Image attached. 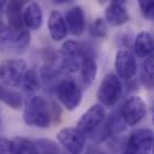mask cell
I'll return each mask as SVG.
<instances>
[{
  "mask_svg": "<svg viewBox=\"0 0 154 154\" xmlns=\"http://www.w3.org/2000/svg\"><path fill=\"white\" fill-rule=\"evenodd\" d=\"M23 120L28 126L47 129L51 125L52 112L48 102L42 96H31L24 103Z\"/></svg>",
  "mask_w": 154,
  "mask_h": 154,
  "instance_id": "6da1fadb",
  "label": "cell"
},
{
  "mask_svg": "<svg viewBox=\"0 0 154 154\" xmlns=\"http://www.w3.org/2000/svg\"><path fill=\"white\" fill-rule=\"evenodd\" d=\"M123 94V84L119 77L114 72L107 73L97 90V100L102 107H112L114 106Z\"/></svg>",
  "mask_w": 154,
  "mask_h": 154,
  "instance_id": "7a4b0ae2",
  "label": "cell"
},
{
  "mask_svg": "<svg viewBox=\"0 0 154 154\" xmlns=\"http://www.w3.org/2000/svg\"><path fill=\"white\" fill-rule=\"evenodd\" d=\"M55 97L67 111H75L82 101V89L72 78H63L55 87Z\"/></svg>",
  "mask_w": 154,
  "mask_h": 154,
  "instance_id": "3957f363",
  "label": "cell"
},
{
  "mask_svg": "<svg viewBox=\"0 0 154 154\" xmlns=\"http://www.w3.org/2000/svg\"><path fill=\"white\" fill-rule=\"evenodd\" d=\"M147 114V103L138 95H131L124 100L120 106L119 116L125 125H137Z\"/></svg>",
  "mask_w": 154,
  "mask_h": 154,
  "instance_id": "277c9868",
  "label": "cell"
},
{
  "mask_svg": "<svg viewBox=\"0 0 154 154\" xmlns=\"http://www.w3.org/2000/svg\"><path fill=\"white\" fill-rule=\"evenodd\" d=\"M28 69L23 59H6L0 64V83L6 87H18L23 73Z\"/></svg>",
  "mask_w": 154,
  "mask_h": 154,
  "instance_id": "5b68a950",
  "label": "cell"
},
{
  "mask_svg": "<svg viewBox=\"0 0 154 154\" xmlns=\"http://www.w3.org/2000/svg\"><path fill=\"white\" fill-rule=\"evenodd\" d=\"M106 118V109L100 103L91 105L78 119L76 129L81 131L83 135L88 136L94 130H96Z\"/></svg>",
  "mask_w": 154,
  "mask_h": 154,
  "instance_id": "8992f818",
  "label": "cell"
},
{
  "mask_svg": "<svg viewBox=\"0 0 154 154\" xmlns=\"http://www.w3.org/2000/svg\"><path fill=\"white\" fill-rule=\"evenodd\" d=\"M57 140L63 148L70 154H81L85 146L87 136L76 128H63L57 134Z\"/></svg>",
  "mask_w": 154,
  "mask_h": 154,
  "instance_id": "52a82bcc",
  "label": "cell"
},
{
  "mask_svg": "<svg viewBox=\"0 0 154 154\" xmlns=\"http://www.w3.org/2000/svg\"><path fill=\"white\" fill-rule=\"evenodd\" d=\"M116 75L119 79L129 81L137 73V61L134 53L129 49H119L114 60Z\"/></svg>",
  "mask_w": 154,
  "mask_h": 154,
  "instance_id": "ba28073f",
  "label": "cell"
},
{
  "mask_svg": "<svg viewBox=\"0 0 154 154\" xmlns=\"http://www.w3.org/2000/svg\"><path fill=\"white\" fill-rule=\"evenodd\" d=\"M126 147L136 154H150L153 148V131L148 128L134 130L129 135Z\"/></svg>",
  "mask_w": 154,
  "mask_h": 154,
  "instance_id": "9c48e42d",
  "label": "cell"
},
{
  "mask_svg": "<svg viewBox=\"0 0 154 154\" xmlns=\"http://www.w3.org/2000/svg\"><path fill=\"white\" fill-rule=\"evenodd\" d=\"M64 20L67 28V31H70L73 36H81L85 30V16L84 11L81 6L75 5L70 7L65 16Z\"/></svg>",
  "mask_w": 154,
  "mask_h": 154,
  "instance_id": "30bf717a",
  "label": "cell"
},
{
  "mask_svg": "<svg viewBox=\"0 0 154 154\" xmlns=\"http://www.w3.org/2000/svg\"><path fill=\"white\" fill-rule=\"evenodd\" d=\"M105 22L113 26H120L130 20V14L123 1H109L105 8Z\"/></svg>",
  "mask_w": 154,
  "mask_h": 154,
  "instance_id": "8fae6325",
  "label": "cell"
},
{
  "mask_svg": "<svg viewBox=\"0 0 154 154\" xmlns=\"http://www.w3.org/2000/svg\"><path fill=\"white\" fill-rule=\"evenodd\" d=\"M43 23V12L38 2L30 1L23 8V24L28 30H38Z\"/></svg>",
  "mask_w": 154,
  "mask_h": 154,
  "instance_id": "7c38bea8",
  "label": "cell"
},
{
  "mask_svg": "<svg viewBox=\"0 0 154 154\" xmlns=\"http://www.w3.org/2000/svg\"><path fill=\"white\" fill-rule=\"evenodd\" d=\"M47 28H48L51 38L55 42L64 40L67 35V28H66V24L64 20V16L58 10L51 11L48 22H47Z\"/></svg>",
  "mask_w": 154,
  "mask_h": 154,
  "instance_id": "4fadbf2b",
  "label": "cell"
},
{
  "mask_svg": "<svg viewBox=\"0 0 154 154\" xmlns=\"http://www.w3.org/2000/svg\"><path fill=\"white\" fill-rule=\"evenodd\" d=\"M25 6L24 1H8L6 2V17H7V26L13 30L18 31L23 29V8Z\"/></svg>",
  "mask_w": 154,
  "mask_h": 154,
  "instance_id": "5bb4252c",
  "label": "cell"
},
{
  "mask_svg": "<svg viewBox=\"0 0 154 154\" xmlns=\"http://www.w3.org/2000/svg\"><path fill=\"white\" fill-rule=\"evenodd\" d=\"M154 49V40L153 35L149 31H140L134 42V52L138 58H147L150 57Z\"/></svg>",
  "mask_w": 154,
  "mask_h": 154,
  "instance_id": "9a60e30c",
  "label": "cell"
},
{
  "mask_svg": "<svg viewBox=\"0 0 154 154\" xmlns=\"http://www.w3.org/2000/svg\"><path fill=\"white\" fill-rule=\"evenodd\" d=\"M81 78L85 88L90 87L97 75V63L95 57H85L81 63Z\"/></svg>",
  "mask_w": 154,
  "mask_h": 154,
  "instance_id": "2e32d148",
  "label": "cell"
},
{
  "mask_svg": "<svg viewBox=\"0 0 154 154\" xmlns=\"http://www.w3.org/2000/svg\"><path fill=\"white\" fill-rule=\"evenodd\" d=\"M0 101L12 109H20L24 105L23 96L19 91L12 90L0 83Z\"/></svg>",
  "mask_w": 154,
  "mask_h": 154,
  "instance_id": "e0dca14e",
  "label": "cell"
},
{
  "mask_svg": "<svg viewBox=\"0 0 154 154\" xmlns=\"http://www.w3.org/2000/svg\"><path fill=\"white\" fill-rule=\"evenodd\" d=\"M13 154H38L35 142L23 136H16L11 140Z\"/></svg>",
  "mask_w": 154,
  "mask_h": 154,
  "instance_id": "ac0fdd59",
  "label": "cell"
},
{
  "mask_svg": "<svg viewBox=\"0 0 154 154\" xmlns=\"http://www.w3.org/2000/svg\"><path fill=\"white\" fill-rule=\"evenodd\" d=\"M20 85L28 93H34L37 89H40V79H38L37 72L34 69L28 67L25 70V72L23 73V77H22V81H20Z\"/></svg>",
  "mask_w": 154,
  "mask_h": 154,
  "instance_id": "d6986e66",
  "label": "cell"
},
{
  "mask_svg": "<svg viewBox=\"0 0 154 154\" xmlns=\"http://www.w3.org/2000/svg\"><path fill=\"white\" fill-rule=\"evenodd\" d=\"M153 72H154L153 55H150L143 59L141 66V82L147 89H150L153 87Z\"/></svg>",
  "mask_w": 154,
  "mask_h": 154,
  "instance_id": "ffe728a7",
  "label": "cell"
},
{
  "mask_svg": "<svg viewBox=\"0 0 154 154\" xmlns=\"http://www.w3.org/2000/svg\"><path fill=\"white\" fill-rule=\"evenodd\" d=\"M14 37L16 31L11 30L4 22H0V51L13 48Z\"/></svg>",
  "mask_w": 154,
  "mask_h": 154,
  "instance_id": "44dd1931",
  "label": "cell"
},
{
  "mask_svg": "<svg viewBox=\"0 0 154 154\" xmlns=\"http://www.w3.org/2000/svg\"><path fill=\"white\" fill-rule=\"evenodd\" d=\"M89 34L93 37H99V38L105 37L107 35V24L105 19L101 17L94 19L89 25Z\"/></svg>",
  "mask_w": 154,
  "mask_h": 154,
  "instance_id": "7402d4cb",
  "label": "cell"
},
{
  "mask_svg": "<svg viewBox=\"0 0 154 154\" xmlns=\"http://www.w3.org/2000/svg\"><path fill=\"white\" fill-rule=\"evenodd\" d=\"M31 41V34L28 29H20L16 31V37H14V43L13 48L16 49H24L30 45Z\"/></svg>",
  "mask_w": 154,
  "mask_h": 154,
  "instance_id": "603a6c76",
  "label": "cell"
},
{
  "mask_svg": "<svg viewBox=\"0 0 154 154\" xmlns=\"http://www.w3.org/2000/svg\"><path fill=\"white\" fill-rule=\"evenodd\" d=\"M38 154H59L57 143L51 140H37L35 142Z\"/></svg>",
  "mask_w": 154,
  "mask_h": 154,
  "instance_id": "cb8c5ba5",
  "label": "cell"
},
{
  "mask_svg": "<svg viewBox=\"0 0 154 154\" xmlns=\"http://www.w3.org/2000/svg\"><path fill=\"white\" fill-rule=\"evenodd\" d=\"M138 7L141 13L148 18V19H153L154 16V2L150 0H140L138 1Z\"/></svg>",
  "mask_w": 154,
  "mask_h": 154,
  "instance_id": "d4e9b609",
  "label": "cell"
},
{
  "mask_svg": "<svg viewBox=\"0 0 154 154\" xmlns=\"http://www.w3.org/2000/svg\"><path fill=\"white\" fill-rule=\"evenodd\" d=\"M0 154H13L12 142L5 137L0 138Z\"/></svg>",
  "mask_w": 154,
  "mask_h": 154,
  "instance_id": "484cf974",
  "label": "cell"
},
{
  "mask_svg": "<svg viewBox=\"0 0 154 154\" xmlns=\"http://www.w3.org/2000/svg\"><path fill=\"white\" fill-rule=\"evenodd\" d=\"M122 154H136V153H134L131 149H129L128 147H125V149L123 150V153H122Z\"/></svg>",
  "mask_w": 154,
  "mask_h": 154,
  "instance_id": "4316f807",
  "label": "cell"
},
{
  "mask_svg": "<svg viewBox=\"0 0 154 154\" xmlns=\"http://www.w3.org/2000/svg\"><path fill=\"white\" fill-rule=\"evenodd\" d=\"M6 6V1H4V0H0V12L2 11V8Z\"/></svg>",
  "mask_w": 154,
  "mask_h": 154,
  "instance_id": "83f0119b",
  "label": "cell"
},
{
  "mask_svg": "<svg viewBox=\"0 0 154 154\" xmlns=\"http://www.w3.org/2000/svg\"><path fill=\"white\" fill-rule=\"evenodd\" d=\"M0 125H1V117H0Z\"/></svg>",
  "mask_w": 154,
  "mask_h": 154,
  "instance_id": "f1b7e54d",
  "label": "cell"
}]
</instances>
